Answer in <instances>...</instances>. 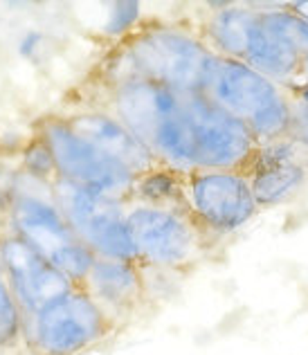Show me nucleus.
<instances>
[{"label":"nucleus","mask_w":308,"mask_h":355,"mask_svg":"<svg viewBox=\"0 0 308 355\" xmlns=\"http://www.w3.org/2000/svg\"><path fill=\"white\" fill-rule=\"evenodd\" d=\"M248 178L259 207H273L300 191V187L306 182V166L300 160L259 166L252 169Z\"/></svg>","instance_id":"4468645a"},{"label":"nucleus","mask_w":308,"mask_h":355,"mask_svg":"<svg viewBox=\"0 0 308 355\" xmlns=\"http://www.w3.org/2000/svg\"><path fill=\"white\" fill-rule=\"evenodd\" d=\"M187 113L194 133L196 171H248L261 146L248 124L219 108L203 92L187 95Z\"/></svg>","instance_id":"1a4fd4ad"},{"label":"nucleus","mask_w":308,"mask_h":355,"mask_svg":"<svg viewBox=\"0 0 308 355\" xmlns=\"http://www.w3.org/2000/svg\"><path fill=\"white\" fill-rule=\"evenodd\" d=\"M54 200L74 234L97 259L137 261L139 254L126 223V205L86 187L57 178L52 182Z\"/></svg>","instance_id":"0eeeda50"},{"label":"nucleus","mask_w":308,"mask_h":355,"mask_svg":"<svg viewBox=\"0 0 308 355\" xmlns=\"http://www.w3.org/2000/svg\"><path fill=\"white\" fill-rule=\"evenodd\" d=\"M205 95L225 113L248 124L259 144L288 137L293 113L286 88L250 65L221 57Z\"/></svg>","instance_id":"20e7f679"},{"label":"nucleus","mask_w":308,"mask_h":355,"mask_svg":"<svg viewBox=\"0 0 308 355\" xmlns=\"http://www.w3.org/2000/svg\"><path fill=\"white\" fill-rule=\"evenodd\" d=\"M288 99H291V97H288ZM291 113H293V119H291V130H288V137H291L297 146L308 148V108L291 101Z\"/></svg>","instance_id":"aec40b11"},{"label":"nucleus","mask_w":308,"mask_h":355,"mask_svg":"<svg viewBox=\"0 0 308 355\" xmlns=\"http://www.w3.org/2000/svg\"><path fill=\"white\" fill-rule=\"evenodd\" d=\"M7 232V220H5V202H3V193H0V239L5 236Z\"/></svg>","instance_id":"4be33fe9"},{"label":"nucleus","mask_w":308,"mask_h":355,"mask_svg":"<svg viewBox=\"0 0 308 355\" xmlns=\"http://www.w3.org/2000/svg\"><path fill=\"white\" fill-rule=\"evenodd\" d=\"M286 7H291L297 16H302L308 21V0H302V3H288Z\"/></svg>","instance_id":"412c9836"},{"label":"nucleus","mask_w":308,"mask_h":355,"mask_svg":"<svg viewBox=\"0 0 308 355\" xmlns=\"http://www.w3.org/2000/svg\"><path fill=\"white\" fill-rule=\"evenodd\" d=\"M137 18H139V3H115L110 5V16L104 32L113 36L124 34L137 23Z\"/></svg>","instance_id":"6ab92c4d"},{"label":"nucleus","mask_w":308,"mask_h":355,"mask_svg":"<svg viewBox=\"0 0 308 355\" xmlns=\"http://www.w3.org/2000/svg\"><path fill=\"white\" fill-rule=\"evenodd\" d=\"M36 133L48 144L59 178L119 202L133 200L135 175L79 137L65 121V117L50 115L41 119Z\"/></svg>","instance_id":"6e6552de"},{"label":"nucleus","mask_w":308,"mask_h":355,"mask_svg":"<svg viewBox=\"0 0 308 355\" xmlns=\"http://www.w3.org/2000/svg\"><path fill=\"white\" fill-rule=\"evenodd\" d=\"M3 202L7 232L23 239L74 286L81 288L97 257L83 245L70 223L65 220L61 207L54 200L52 184L18 171L12 178L7 196H3Z\"/></svg>","instance_id":"f03ea898"},{"label":"nucleus","mask_w":308,"mask_h":355,"mask_svg":"<svg viewBox=\"0 0 308 355\" xmlns=\"http://www.w3.org/2000/svg\"><path fill=\"white\" fill-rule=\"evenodd\" d=\"M25 344V317L7 279L0 270V353Z\"/></svg>","instance_id":"f3484780"},{"label":"nucleus","mask_w":308,"mask_h":355,"mask_svg":"<svg viewBox=\"0 0 308 355\" xmlns=\"http://www.w3.org/2000/svg\"><path fill=\"white\" fill-rule=\"evenodd\" d=\"M81 288L117 326L137 317L151 297L144 266L137 261L95 259Z\"/></svg>","instance_id":"f8f14e48"},{"label":"nucleus","mask_w":308,"mask_h":355,"mask_svg":"<svg viewBox=\"0 0 308 355\" xmlns=\"http://www.w3.org/2000/svg\"><path fill=\"white\" fill-rule=\"evenodd\" d=\"M0 270L25 320L34 317L54 299L70 293L72 288H79L12 232H5V236L0 239Z\"/></svg>","instance_id":"9b49d317"},{"label":"nucleus","mask_w":308,"mask_h":355,"mask_svg":"<svg viewBox=\"0 0 308 355\" xmlns=\"http://www.w3.org/2000/svg\"><path fill=\"white\" fill-rule=\"evenodd\" d=\"M130 202L153 205V207L189 209L187 207L185 175L166 169V166H157V169L135 178L133 200Z\"/></svg>","instance_id":"2eb2a0df"},{"label":"nucleus","mask_w":308,"mask_h":355,"mask_svg":"<svg viewBox=\"0 0 308 355\" xmlns=\"http://www.w3.org/2000/svg\"><path fill=\"white\" fill-rule=\"evenodd\" d=\"M110 110L166 169L180 175L196 171L194 133L187 95L162 83L126 77L110 86Z\"/></svg>","instance_id":"f257e3e1"},{"label":"nucleus","mask_w":308,"mask_h":355,"mask_svg":"<svg viewBox=\"0 0 308 355\" xmlns=\"http://www.w3.org/2000/svg\"><path fill=\"white\" fill-rule=\"evenodd\" d=\"M21 171H25L27 175H32L34 180H41L45 184H52L59 178L57 166H54V157L50 153L45 139L34 133V139L23 148V164Z\"/></svg>","instance_id":"a211bd4d"},{"label":"nucleus","mask_w":308,"mask_h":355,"mask_svg":"<svg viewBox=\"0 0 308 355\" xmlns=\"http://www.w3.org/2000/svg\"><path fill=\"white\" fill-rule=\"evenodd\" d=\"M261 18L273 30L279 39H284L297 52L306 65L308 72V21L297 16L291 7H277V9H261Z\"/></svg>","instance_id":"dca6fc26"},{"label":"nucleus","mask_w":308,"mask_h":355,"mask_svg":"<svg viewBox=\"0 0 308 355\" xmlns=\"http://www.w3.org/2000/svg\"><path fill=\"white\" fill-rule=\"evenodd\" d=\"M119 331L83 288L54 299L25 320V347L34 355H83Z\"/></svg>","instance_id":"39448f33"},{"label":"nucleus","mask_w":308,"mask_h":355,"mask_svg":"<svg viewBox=\"0 0 308 355\" xmlns=\"http://www.w3.org/2000/svg\"><path fill=\"white\" fill-rule=\"evenodd\" d=\"M187 207L209 234H232L252 220L259 205L243 171H205L185 175Z\"/></svg>","instance_id":"9d476101"},{"label":"nucleus","mask_w":308,"mask_h":355,"mask_svg":"<svg viewBox=\"0 0 308 355\" xmlns=\"http://www.w3.org/2000/svg\"><path fill=\"white\" fill-rule=\"evenodd\" d=\"M65 121L79 137L99 148L113 162L122 164L135 178L162 166L151 155V151L106 108H92L65 115Z\"/></svg>","instance_id":"ddd939ff"},{"label":"nucleus","mask_w":308,"mask_h":355,"mask_svg":"<svg viewBox=\"0 0 308 355\" xmlns=\"http://www.w3.org/2000/svg\"><path fill=\"white\" fill-rule=\"evenodd\" d=\"M126 223L139 263L160 270H180L203 259L212 236L189 209L128 202Z\"/></svg>","instance_id":"423d86ee"},{"label":"nucleus","mask_w":308,"mask_h":355,"mask_svg":"<svg viewBox=\"0 0 308 355\" xmlns=\"http://www.w3.org/2000/svg\"><path fill=\"white\" fill-rule=\"evenodd\" d=\"M122 57L119 65L124 70H119L115 81L142 77L182 95H205L221 59L203 36L176 25H148L133 32L124 43Z\"/></svg>","instance_id":"7ed1b4c3"}]
</instances>
